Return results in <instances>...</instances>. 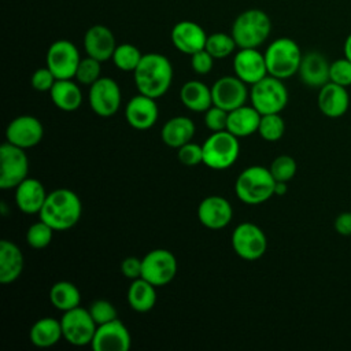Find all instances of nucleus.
<instances>
[{"mask_svg": "<svg viewBox=\"0 0 351 351\" xmlns=\"http://www.w3.org/2000/svg\"><path fill=\"white\" fill-rule=\"evenodd\" d=\"M138 93L158 99L163 96L173 81V66L170 60L158 52L144 53L133 71Z\"/></svg>", "mask_w": 351, "mask_h": 351, "instance_id": "obj_1", "label": "nucleus"}, {"mask_svg": "<svg viewBox=\"0 0 351 351\" xmlns=\"http://www.w3.org/2000/svg\"><path fill=\"white\" fill-rule=\"evenodd\" d=\"M81 214L82 204L78 195L71 189L59 188L48 193L38 217L55 230H69L77 225Z\"/></svg>", "mask_w": 351, "mask_h": 351, "instance_id": "obj_2", "label": "nucleus"}, {"mask_svg": "<svg viewBox=\"0 0 351 351\" xmlns=\"http://www.w3.org/2000/svg\"><path fill=\"white\" fill-rule=\"evenodd\" d=\"M276 180L267 167L254 165L244 169L234 182V192L239 200L256 206L267 202L274 195Z\"/></svg>", "mask_w": 351, "mask_h": 351, "instance_id": "obj_3", "label": "nucleus"}, {"mask_svg": "<svg viewBox=\"0 0 351 351\" xmlns=\"http://www.w3.org/2000/svg\"><path fill=\"white\" fill-rule=\"evenodd\" d=\"M271 32V21L269 15L259 8H250L240 12L232 23L230 34L237 48H258Z\"/></svg>", "mask_w": 351, "mask_h": 351, "instance_id": "obj_4", "label": "nucleus"}, {"mask_svg": "<svg viewBox=\"0 0 351 351\" xmlns=\"http://www.w3.org/2000/svg\"><path fill=\"white\" fill-rule=\"evenodd\" d=\"M263 55L267 74L280 80H287L298 74L303 56L298 43L289 37H278L273 40Z\"/></svg>", "mask_w": 351, "mask_h": 351, "instance_id": "obj_5", "label": "nucleus"}, {"mask_svg": "<svg viewBox=\"0 0 351 351\" xmlns=\"http://www.w3.org/2000/svg\"><path fill=\"white\" fill-rule=\"evenodd\" d=\"M203 163L213 170H226L234 165L240 154L239 137L228 130L213 132L202 144Z\"/></svg>", "mask_w": 351, "mask_h": 351, "instance_id": "obj_6", "label": "nucleus"}, {"mask_svg": "<svg viewBox=\"0 0 351 351\" xmlns=\"http://www.w3.org/2000/svg\"><path fill=\"white\" fill-rule=\"evenodd\" d=\"M284 80L273 75H266L252 85L250 99L262 115L281 112L288 103V90L282 82Z\"/></svg>", "mask_w": 351, "mask_h": 351, "instance_id": "obj_7", "label": "nucleus"}, {"mask_svg": "<svg viewBox=\"0 0 351 351\" xmlns=\"http://www.w3.org/2000/svg\"><path fill=\"white\" fill-rule=\"evenodd\" d=\"M29 174V159L23 148L8 141L0 147V188H16Z\"/></svg>", "mask_w": 351, "mask_h": 351, "instance_id": "obj_8", "label": "nucleus"}, {"mask_svg": "<svg viewBox=\"0 0 351 351\" xmlns=\"http://www.w3.org/2000/svg\"><path fill=\"white\" fill-rule=\"evenodd\" d=\"M177 267V259L173 252L165 248H155L141 259V278L155 287H163L174 280Z\"/></svg>", "mask_w": 351, "mask_h": 351, "instance_id": "obj_9", "label": "nucleus"}, {"mask_svg": "<svg viewBox=\"0 0 351 351\" xmlns=\"http://www.w3.org/2000/svg\"><path fill=\"white\" fill-rule=\"evenodd\" d=\"M232 247L237 256L244 261H256L267 250L265 232L252 222H243L233 229Z\"/></svg>", "mask_w": 351, "mask_h": 351, "instance_id": "obj_10", "label": "nucleus"}, {"mask_svg": "<svg viewBox=\"0 0 351 351\" xmlns=\"http://www.w3.org/2000/svg\"><path fill=\"white\" fill-rule=\"evenodd\" d=\"M60 324L66 341L77 347L90 344L97 328L89 310L80 306L64 311Z\"/></svg>", "mask_w": 351, "mask_h": 351, "instance_id": "obj_11", "label": "nucleus"}, {"mask_svg": "<svg viewBox=\"0 0 351 351\" xmlns=\"http://www.w3.org/2000/svg\"><path fill=\"white\" fill-rule=\"evenodd\" d=\"M45 62L47 67L53 73L56 80H70L75 77L81 56L77 47L71 41L60 38L49 45Z\"/></svg>", "mask_w": 351, "mask_h": 351, "instance_id": "obj_12", "label": "nucleus"}, {"mask_svg": "<svg viewBox=\"0 0 351 351\" xmlns=\"http://www.w3.org/2000/svg\"><path fill=\"white\" fill-rule=\"evenodd\" d=\"M89 106L92 111L103 118L112 117L121 107L122 93L115 80L100 77L89 86Z\"/></svg>", "mask_w": 351, "mask_h": 351, "instance_id": "obj_13", "label": "nucleus"}, {"mask_svg": "<svg viewBox=\"0 0 351 351\" xmlns=\"http://www.w3.org/2000/svg\"><path fill=\"white\" fill-rule=\"evenodd\" d=\"M213 104L228 112L245 104L248 97L247 84L236 75H223L211 86Z\"/></svg>", "mask_w": 351, "mask_h": 351, "instance_id": "obj_14", "label": "nucleus"}, {"mask_svg": "<svg viewBox=\"0 0 351 351\" xmlns=\"http://www.w3.org/2000/svg\"><path fill=\"white\" fill-rule=\"evenodd\" d=\"M44 137V126L33 115H19L14 118L7 129L5 138L8 143L27 149L36 147Z\"/></svg>", "mask_w": 351, "mask_h": 351, "instance_id": "obj_15", "label": "nucleus"}, {"mask_svg": "<svg viewBox=\"0 0 351 351\" xmlns=\"http://www.w3.org/2000/svg\"><path fill=\"white\" fill-rule=\"evenodd\" d=\"M132 337L122 321L118 318L96 328L90 347L95 351H128Z\"/></svg>", "mask_w": 351, "mask_h": 351, "instance_id": "obj_16", "label": "nucleus"}, {"mask_svg": "<svg viewBox=\"0 0 351 351\" xmlns=\"http://www.w3.org/2000/svg\"><path fill=\"white\" fill-rule=\"evenodd\" d=\"M233 71L236 77L250 85L269 75L265 55L258 48H239L233 56Z\"/></svg>", "mask_w": 351, "mask_h": 351, "instance_id": "obj_17", "label": "nucleus"}, {"mask_svg": "<svg viewBox=\"0 0 351 351\" xmlns=\"http://www.w3.org/2000/svg\"><path fill=\"white\" fill-rule=\"evenodd\" d=\"M233 217V208L228 199L211 195L204 197L197 207V218L200 223L208 229L218 230L229 225Z\"/></svg>", "mask_w": 351, "mask_h": 351, "instance_id": "obj_18", "label": "nucleus"}, {"mask_svg": "<svg viewBox=\"0 0 351 351\" xmlns=\"http://www.w3.org/2000/svg\"><path fill=\"white\" fill-rule=\"evenodd\" d=\"M170 40L174 48L181 53L193 55L195 52L204 49L207 34L199 23L193 21H180L173 26Z\"/></svg>", "mask_w": 351, "mask_h": 351, "instance_id": "obj_19", "label": "nucleus"}, {"mask_svg": "<svg viewBox=\"0 0 351 351\" xmlns=\"http://www.w3.org/2000/svg\"><path fill=\"white\" fill-rule=\"evenodd\" d=\"M159 117V110L155 99L138 93L133 96L125 108L126 122L137 130H147L152 128Z\"/></svg>", "mask_w": 351, "mask_h": 351, "instance_id": "obj_20", "label": "nucleus"}, {"mask_svg": "<svg viewBox=\"0 0 351 351\" xmlns=\"http://www.w3.org/2000/svg\"><path fill=\"white\" fill-rule=\"evenodd\" d=\"M82 44L86 55L100 62L111 59L117 48L114 33L104 25H93L88 27Z\"/></svg>", "mask_w": 351, "mask_h": 351, "instance_id": "obj_21", "label": "nucleus"}, {"mask_svg": "<svg viewBox=\"0 0 351 351\" xmlns=\"http://www.w3.org/2000/svg\"><path fill=\"white\" fill-rule=\"evenodd\" d=\"M329 67L330 63L321 52L310 51L303 53L298 75L304 85L310 88H321L329 82Z\"/></svg>", "mask_w": 351, "mask_h": 351, "instance_id": "obj_22", "label": "nucleus"}, {"mask_svg": "<svg viewBox=\"0 0 351 351\" xmlns=\"http://www.w3.org/2000/svg\"><path fill=\"white\" fill-rule=\"evenodd\" d=\"M317 104L319 111L328 118L343 117L350 106V95L346 86L335 82H326L319 88Z\"/></svg>", "mask_w": 351, "mask_h": 351, "instance_id": "obj_23", "label": "nucleus"}, {"mask_svg": "<svg viewBox=\"0 0 351 351\" xmlns=\"http://www.w3.org/2000/svg\"><path fill=\"white\" fill-rule=\"evenodd\" d=\"M48 193L36 178H25L15 188V204L25 214H38L45 203Z\"/></svg>", "mask_w": 351, "mask_h": 351, "instance_id": "obj_24", "label": "nucleus"}, {"mask_svg": "<svg viewBox=\"0 0 351 351\" xmlns=\"http://www.w3.org/2000/svg\"><path fill=\"white\" fill-rule=\"evenodd\" d=\"M23 255L19 247L10 240L0 241V282L11 284L23 271Z\"/></svg>", "mask_w": 351, "mask_h": 351, "instance_id": "obj_25", "label": "nucleus"}, {"mask_svg": "<svg viewBox=\"0 0 351 351\" xmlns=\"http://www.w3.org/2000/svg\"><path fill=\"white\" fill-rule=\"evenodd\" d=\"M262 114L252 106H241L229 111L226 130L236 137H248L258 133Z\"/></svg>", "mask_w": 351, "mask_h": 351, "instance_id": "obj_26", "label": "nucleus"}, {"mask_svg": "<svg viewBox=\"0 0 351 351\" xmlns=\"http://www.w3.org/2000/svg\"><path fill=\"white\" fill-rule=\"evenodd\" d=\"M195 134V123L191 118L177 115L167 119L160 130L162 141L170 148H180L189 143Z\"/></svg>", "mask_w": 351, "mask_h": 351, "instance_id": "obj_27", "label": "nucleus"}, {"mask_svg": "<svg viewBox=\"0 0 351 351\" xmlns=\"http://www.w3.org/2000/svg\"><path fill=\"white\" fill-rule=\"evenodd\" d=\"M180 100L193 112H206L213 106L211 88L197 80L186 81L180 89Z\"/></svg>", "mask_w": 351, "mask_h": 351, "instance_id": "obj_28", "label": "nucleus"}, {"mask_svg": "<svg viewBox=\"0 0 351 351\" xmlns=\"http://www.w3.org/2000/svg\"><path fill=\"white\" fill-rule=\"evenodd\" d=\"M49 96L52 103L66 112H73L82 104V92L73 78L56 80L49 90Z\"/></svg>", "mask_w": 351, "mask_h": 351, "instance_id": "obj_29", "label": "nucleus"}, {"mask_svg": "<svg viewBox=\"0 0 351 351\" xmlns=\"http://www.w3.org/2000/svg\"><path fill=\"white\" fill-rule=\"evenodd\" d=\"M60 337H63L62 324L52 317H44L37 319L29 330V339L32 344L40 348H48L55 346L60 340Z\"/></svg>", "mask_w": 351, "mask_h": 351, "instance_id": "obj_30", "label": "nucleus"}, {"mask_svg": "<svg viewBox=\"0 0 351 351\" xmlns=\"http://www.w3.org/2000/svg\"><path fill=\"white\" fill-rule=\"evenodd\" d=\"M155 288V285H152L151 282L141 277L132 280V284L126 295L130 308L137 313H147L152 310L156 303Z\"/></svg>", "mask_w": 351, "mask_h": 351, "instance_id": "obj_31", "label": "nucleus"}, {"mask_svg": "<svg viewBox=\"0 0 351 351\" xmlns=\"http://www.w3.org/2000/svg\"><path fill=\"white\" fill-rule=\"evenodd\" d=\"M49 302L53 307L64 313L80 306L81 293L73 282L58 281L49 289Z\"/></svg>", "mask_w": 351, "mask_h": 351, "instance_id": "obj_32", "label": "nucleus"}, {"mask_svg": "<svg viewBox=\"0 0 351 351\" xmlns=\"http://www.w3.org/2000/svg\"><path fill=\"white\" fill-rule=\"evenodd\" d=\"M144 53L140 52V49L129 43H123L117 45L114 53H112V63L115 64L117 69L121 71H134L136 67L138 66L141 58Z\"/></svg>", "mask_w": 351, "mask_h": 351, "instance_id": "obj_33", "label": "nucleus"}, {"mask_svg": "<svg viewBox=\"0 0 351 351\" xmlns=\"http://www.w3.org/2000/svg\"><path fill=\"white\" fill-rule=\"evenodd\" d=\"M236 48H237V44L232 37V34H228L223 32H217L207 36V41L204 47V49L214 59H225L230 56Z\"/></svg>", "mask_w": 351, "mask_h": 351, "instance_id": "obj_34", "label": "nucleus"}, {"mask_svg": "<svg viewBox=\"0 0 351 351\" xmlns=\"http://www.w3.org/2000/svg\"><path fill=\"white\" fill-rule=\"evenodd\" d=\"M285 133V122L280 112L265 114L261 117L258 134L266 141H278Z\"/></svg>", "mask_w": 351, "mask_h": 351, "instance_id": "obj_35", "label": "nucleus"}, {"mask_svg": "<svg viewBox=\"0 0 351 351\" xmlns=\"http://www.w3.org/2000/svg\"><path fill=\"white\" fill-rule=\"evenodd\" d=\"M53 232H55L53 228H51L47 222L40 219L29 226L26 232V241L32 248H36V250L45 248L52 241Z\"/></svg>", "mask_w": 351, "mask_h": 351, "instance_id": "obj_36", "label": "nucleus"}, {"mask_svg": "<svg viewBox=\"0 0 351 351\" xmlns=\"http://www.w3.org/2000/svg\"><path fill=\"white\" fill-rule=\"evenodd\" d=\"M100 74H101V62L86 55V58H81V62L77 67L74 78L80 84L90 86L101 77Z\"/></svg>", "mask_w": 351, "mask_h": 351, "instance_id": "obj_37", "label": "nucleus"}, {"mask_svg": "<svg viewBox=\"0 0 351 351\" xmlns=\"http://www.w3.org/2000/svg\"><path fill=\"white\" fill-rule=\"evenodd\" d=\"M269 170L276 181H291L298 170L296 160L289 155H278L274 158L269 166Z\"/></svg>", "mask_w": 351, "mask_h": 351, "instance_id": "obj_38", "label": "nucleus"}, {"mask_svg": "<svg viewBox=\"0 0 351 351\" xmlns=\"http://www.w3.org/2000/svg\"><path fill=\"white\" fill-rule=\"evenodd\" d=\"M88 310L97 326L118 318L117 308L114 307V304L104 299H97V300L92 302L90 306L88 307Z\"/></svg>", "mask_w": 351, "mask_h": 351, "instance_id": "obj_39", "label": "nucleus"}, {"mask_svg": "<svg viewBox=\"0 0 351 351\" xmlns=\"http://www.w3.org/2000/svg\"><path fill=\"white\" fill-rule=\"evenodd\" d=\"M329 81L341 86L351 85V60L347 58L336 59L329 67Z\"/></svg>", "mask_w": 351, "mask_h": 351, "instance_id": "obj_40", "label": "nucleus"}, {"mask_svg": "<svg viewBox=\"0 0 351 351\" xmlns=\"http://www.w3.org/2000/svg\"><path fill=\"white\" fill-rule=\"evenodd\" d=\"M177 156L184 166H188V167L197 166L203 163V147L189 141L178 148Z\"/></svg>", "mask_w": 351, "mask_h": 351, "instance_id": "obj_41", "label": "nucleus"}, {"mask_svg": "<svg viewBox=\"0 0 351 351\" xmlns=\"http://www.w3.org/2000/svg\"><path fill=\"white\" fill-rule=\"evenodd\" d=\"M228 115L229 112L223 108H219L217 106H211L206 112H204V125L207 129L211 132H221L226 130L228 126Z\"/></svg>", "mask_w": 351, "mask_h": 351, "instance_id": "obj_42", "label": "nucleus"}, {"mask_svg": "<svg viewBox=\"0 0 351 351\" xmlns=\"http://www.w3.org/2000/svg\"><path fill=\"white\" fill-rule=\"evenodd\" d=\"M55 81H56V77L47 66L37 69L32 74V78H30V84H32L33 89H36L38 92H49L51 88L53 86Z\"/></svg>", "mask_w": 351, "mask_h": 351, "instance_id": "obj_43", "label": "nucleus"}, {"mask_svg": "<svg viewBox=\"0 0 351 351\" xmlns=\"http://www.w3.org/2000/svg\"><path fill=\"white\" fill-rule=\"evenodd\" d=\"M214 60L215 59L206 49H200L191 55V67L196 74L206 75L213 70Z\"/></svg>", "mask_w": 351, "mask_h": 351, "instance_id": "obj_44", "label": "nucleus"}, {"mask_svg": "<svg viewBox=\"0 0 351 351\" xmlns=\"http://www.w3.org/2000/svg\"><path fill=\"white\" fill-rule=\"evenodd\" d=\"M122 274L129 280H136L141 277V259L136 256H128L121 263Z\"/></svg>", "mask_w": 351, "mask_h": 351, "instance_id": "obj_45", "label": "nucleus"}, {"mask_svg": "<svg viewBox=\"0 0 351 351\" xmlns=\"http://www.w3.org/2000/svg\"><path fill=\"white\" fill-rule=\"evenodd\" d=\"M335 230L341 236H351V213H341L335 218Z\"/></svg>", "mask_w": 351, "mask_h": 351, "instance_id": "obj_46", "label": "nucleus"}, {"mask_svg": "<svg viewBox=\"0 0 351 351\" xmlns=\"http://www.w3.org/2000/svg\"><path fill=\"white\" fill-rule=\"evenodd\" d=\"M288 191L287 182L284 181H276V186H274V195L276 196H284Z\"/></svg>", "mask_w": 351, "mask_h": 351, "instance_id": "obj_47", "label": "nucleus"}, {"mask_svg": "<svg viewBox=\"0 0 351 351\" xmlns=\"http://www.w3.org/2000/svg\"><path fill=\"white\" fill-rule=\"evenodd\" d=\"M343 53L344 58H347L348 60H351V33L346 37L344 44H343Z\"/></svg>", "mask_w": 351, "mask_h": 351, "instance_id": "obj_48", "label": "nucleus"}]
</instances>
